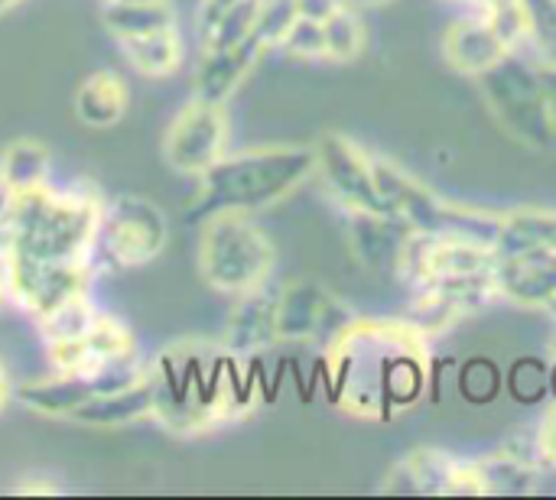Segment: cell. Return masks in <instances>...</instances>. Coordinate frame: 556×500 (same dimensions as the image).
<instances>
[{
  "label": "cell",
  "mask_w": 556,
  "mask_h": 500,
  "mask_svg": "<svg viewBox=\"0 0 556 500\" xmlns=\"http://www.w3.org/2000/svg\"><path fill=\"white\" fill-rule=\"evenodd\" d=\"M430 374V338L401 319H352L326 345L329 400L358 420L410 410Z\"/></svg>",
  "instance_id": "obj_1"
},
{
  "label": "cell",
  "mask_w": 556,
  "mask_h": 500,
  "mask_svg": "<svg viewBox=\"0 0 556 500\" xmlns=\"http://www.w3.org/2000/svg\"><path fill=\"white\" fill-rule=\"evenodd\" d=\"M153 420L179 436L205 433L218 423L241 420L257 403L254 374L225 345L179 342L150 368Z\"/></svg>",
  "instance_id": "obj_2"
},
{
  "label": "cell",
  "mask_w": 556,
  "mask_h": 500,
  "mask_svg": "<svg viewBox=\"0 0 556 500\" xmlns=\"http://www.w3.org/2000/svg\"><path fill=\"white\" fill-rule=\"evenodd\" d=\"M316 176V146L309 143H267L238 153H225L208 172L199 176L192 198V218L212 215H257Z\"/></svg>",
  "instance_id": "obj_3"
},
{
  "label": "cell",
  "mask_w": 556,
  "mask_h": 500,
  "mask_svg": "<svg viewBox=\"0 0 556 500\" xmlns=\"http://www.w3.org/2000/svg\"><path fill=\"white\" fill-rule=\"evenodd\" d=\"M104 198L81 185L55 192L49 182L16 192L10 221L16 228V251L36 260H94Z\"/></svg>",
  "instance_id": "obj_4"
},
{
  "label": "cell",
  "mask_w": 556,
  "mask_h": 500,
  "mask_svg": "<svg viewBox=\"0 0 556 500\" xmlns=\"http://www.w3.org/2000/svg\"><path fill=\"white\" fill-rule=\"evenodd\" d=\"M277 251L254 215H212L202 221L199 273L208 290L244 296L270 283Z\"/></svg>",
  "instance_id": "obj_5"
},
{
  "label": "cell",
  "mask_w": 556,
  "mask_h": 500,
  "mask_svg": "<svg viewBox=\"0 0 556 500\" xmlns=\"http://www.w3.org/2000/svg\"><path fill=\"white\" fill-rule=\"evenodd\" d=\"M375 182L384 211L410 231H476L498 241V211L469 208L440 195L391 156L375 153Z\"/></svg>",
  "instance_id": "obj_6"
},
{
  "label": "cell",
  "mask_w": 556,
  "mask_h": 500,
  "mask_svg": "<svg viewBox=\"0 0 556 500\" xmlns=\"http://www.w3.org/2000/svg\"><path fill=\"white\" fill-rule=\"evenodd\" d=\"M498 127L534 150H554V127L541 78V62L508 52L498 65L476 78Z\"/></svg>",
  "instance_id": "obj_7"
},
{
  "label": "cell",
  "mask_w": 556,
  "mask_h": 500,
  "mask_svg": "<svg viewBox=\"0 0 556 500\" xmlns=\"http://www.w3.org/2000/svg\"><path fill=\"white\" fill-rule=\"evenodd\" d=\"M498 244L476 231H410L401 257H397V277L404 283L424 286L450 277H469V273H489L495 270Z\"/></svg>",
  "instance_id": "obj_8"
},
{
  "label": "cell",
  "mask_w": 556,
  "mask_h": 500,
  "mask_svg": "<svg viewBox=\"0 0 556 500\" xmlns=\"http://www.w3.org/2000/svg\"><path fill=\"white\" fill-rule=\"evenodd\" d=\"M166 238L169 225L153 202L140 195H121L114 202H104L94 254H101V260L114 267H143L160 257Z\"/></svg>",
  "instance_id": "obj_9"
},
{
  "label": "cell",
  "mask_w": 556,
  "mask_h": 500,
  "mask_svg": "<svg viewBox=\"0 0 556 500\" xmlns=\"http://www.w3.org/2000/svg\"><path fill=\"white\" fill-rule=\"evenodd\" d=\"M228 140H231V124L225 104L192 94L166 130L163 156L176 172L199 179L228 153Z\"/></svg>",
  "instance_id": "obj_10"
},
{
  "label": "cell",
  "mask_w": 556,
  "mask_h": 500,
  "mask_svg": "<svg viewBox=\"0 0 556 500\" xmlns=\"http://www.w3.org/2000/svg\"><path fill=\"white\" fill-rule=\"evenodd\" d=\"M316 176L342 211H384L375 182V153L358 140L329 130L316 143Z\"/></svg>",
  "instance_id": "obj_11"
},
{
  "label": "cell",
  "mask_w": 556,
  "mask_h": 500,
  "mask_svg": "<svg viewBox=\"0 0 556 500\" xmlns=\"http://www.w3.org/2000/svg\"><path fill=\"white\" fill-rule=\"evenodd\" d=\"M495 299H498L495 270H489V273H469V277H450V280H437V283L414 286V296H410V306H407L404 319L424 338L433 342V338L453 332L472 312L492 306Z\"/></svg>",
  "instance_id": "obj_12"
},
{
  "label": "cell",
  "mask_w": 556,
  "mask_h": 500,
  "mask_svg": "<svg viewBox=\"0 0 556 500\" xmlns=\"http://www.w3.org/2000/svg\"><path fill=\"white\" fill-rule=\"evenodd\" d=\"M355 312L323 283L293 280L277 290V338L296 345H329Z\"/></svg>",
  "instance_id": "obj_13"
},
{
  "label": "cell",
  "mask_w": 556,
  "mask_h": 500,
  "mask_svg": "<svg viewBox=\"0 0 556 500\" xmlns=\"http://www.w3.org/2000/svg\"><path fill=\"white\" fill-rule=\"evenodd\" d=\"M495 283L498 299L515 303L521 309H544L556 306V257L547 251L518 244V241H495Z\"/></svg>",
  "instance_id": "obj_14"
},
{
  "label": "cell",
  "mask_w": 556,
  "mask_h": 500,
  "mask_svg": "<svg viewBox=\"0 0 556 500\" xmlns=\"http://www.w3.org/2000/svg\"><path fill=\"white\" fill-rule=\"evenodd\" d=\"M267 52L270 49H267V42L257 33H251L241 42H231L225 49H202V59L195 65L192 94L225 104Z\"/></svg>",
  "instance_id": "obj_15"
},
{
  "label": "cell",
  "mask_w": 556,
  "mask_h": 500,
  "mask_svg": "<svg viewBox=\"0 0 556 500\" xmlns=\"http://www.w3.org/2000/svg\"><path fill=\"white\" fill-rule=\"evenodd\" d=\"M440 49H443V62L456 72V75H466V78H479L485 75L492 65H498L508 52L502 36L476 13H463L459 20H453L440 39Z\"/></svg>",
  "instance_id": "obj_16"
},
{
  "label": "cell",
  "mask_w": 556,
  "mask_h": 500,
  "mask_svg": "<svg viewBox=\"0 0 556 500\" xmlns=\"http://www.w3.org/2000/svg\"><path fill=\"white\" fill-rule=\"evenodd\" d=\"M222 345L235 351L238 358H254L267 351L270 345H280L277 338V293L270 286H261L254 293L235 296V306L225 322Z\"/></svg>",
  "instance_id": "obj_17"
},
{
  "label": "cell",
  "mask_w": 556,
  "mask_h": 500,
  "mask_svg": "<svg viewBox=\"0 0 556 500\" xmlns=\"http://www.w3.org/2000/svg\"><path fill=\"white\" fill-rule=\"evenodd\" d=\"M345 234L355 260L371 273H397V257L410 228H404L388 211H345Z\"/></svg>",
  "instance_id": "obj_18"
},
{
  "label": "cell",
  "mask_w": 556,
  "mask_h": 500,
  "mask_svg": "<svg viewBox=\"0 0 556 500\" xmlns=\"http://www.w3.org/2000/svg\"><path fill=\"white\" fill-rule=\"evenodd\" d=\"M456 456L437 446H420L407 452L401 462L391 465L384 482L378 485L381 495H430V498H453V475Z\"/></svg>",
  "instance_id": "obj_19"
},
{
  "label": "cell",
  "mask_w": 556,
  "mask_h": 500,
  "mask_svg": "<svg viewBox=\"0 0 556 500\" xmlns=\"http://www.w3.org/2000/svg\"><path fill=\"white\" fill-rule=\"evenodd\" d=\"M72 420L81 426H130L153 420V381L147 377L127 390L101 394L91 403H85Z\"/></svg>",
  "instance_id": "obj_20"
},
{
  "label": "cell",
  "mask_w": 556,
  "mask_h": 500,
  "mask_svg": "<svg viewBox=\"0 0 556 500\" xmlns=\"http://www.w3.org/2000/svg\"><path fill=\"white\" fill-rule=\"evenodd\" d=\"M127 101H130V94H127V85L121 81V75L94 72L75 91V114L81 124L101 130V127H114L127 114Z\"/></svg>",
  "instance_id": "obj_21"
},
{
  "label": "cell",
  "mask_w": 556,
  "mask_h": 500,
  "mask_svg": "<svg viewBox=\"0 0 556 500\" xmlns=\"http://www.w3.org/2000/svg\"><path fill=\"white\" fill-rule=\"evenodd\" d=\"M104 26L117 42H124L150 33L176 29L179 20L169 0H130V3H104Z\"/></svg>",
  "instance_id": "obj_22"
},
{
  "label": "cell",
  "mask_w": 556,
  "mask_h": 500,
  "mask_svg": "<svg viewBox=\"0 0 556 500\" xmlns=\"http://www.w3.org/2000/svg\"><path fill=\"white\" fill-rule=\"evenodd\" d=\"M121 49H124V59L130 62V68L147 78H169L179 72V65L186 59V42L179 36V26L150 33L140 39H124Z\"/></svg>",
  "instance_id": "obj_23"
},
{
  "label": "cell",
  "mask_w": 556,
  "mask_h": 500,
  "mask_svg": "<svg viewBox=\"0 0 556 500\" xmlns=\"http://www.w3.org/2000/svg\"><path fill=\"white\" fill-rule=\"evenodd\" d=\"M498 241H518L556 257V208L498 211Z\"/></svg>",
  "instance_id": "obj_24"
},
{
  "label": "cell",
  "mask_w": 556,
  "mask_h": 500,
  "mask_svg": "<svg viewBox=\"0 0 556 500\" xmlns=\"http://www.w3.org/2000/svg\"><path fill=\"white\" fill-rule=\"evenodd\" d=\"M52 172L49 150L36 140H13L0 153V176L13 185V192H26L36 185H46Z\"/></svg>",
  "instance_id": "obj_25"
},
{
  "label": "cell",
  "mask_w": 556,
  "mask_h": 500,
  "mask_svg": "<svg viewBox=\"0 0 556 500\" xmlns=\"http://www.w3.org/2000/svg\"><path fill=\"white\" fill-rule=\"evenodd\" d=\"M323 26H326V52H329V62H355L365 52L368 29H365L362 13L355 10V3L339 7L332 16L323 20Z\"/></svg>",
  "instance_id": "obj_26"
},
{
  "label": "cell",
  "mask_w": 556,
  "mask_h": 500,
  "mask_svg": "<svg viewBox=\"0 0 556 500\" xmlns=\"http://www.w3.org/2000/svg\"><path fill=\"white\" fill-rule=\"evenodd\" d=\"M98 309L91 303L88 293L55 306L49 316L39 319V332H42V342H72V338H81L88 335V329L98 322Z\"/></svg>",
  "instance_id": "obj_27"
},
{
  "label": "cell",
  "mask_w": 556,
  "mask_h": 500,
  "mask_svg": "<svg viewBox=\"0 0 556 500\" xmlns=\"http://www.w3.org/2000/svg\"><path fill=\"white\" fill-rule=\"evenodd\" d=\"M469 13L482 16L508 49H525L528 46V10L525 0H472L466 7Z\"/></svg>",
  "instance_id": "obj_28"
},
{
  "label": "cell",
  "mask_w": 556,
  "mask_h": 500,
  "mask_svg": "<svg viewBox=\"0 0 556 500\" xmlns=\"http://www.w3.org/2000/svg\"><path fill=\"white\" fill-rule=\"evenodd\" d=\"M85 348H88L94 368L104 364V361H114V358H124V355H134L137 351L134 348V335L114 316H98V322L85 335Z\"/></svg>",
  "instance_id": "obj_29"
},
{
  "label": "cell",
  "mask_w": 556,
  "mask_h": 500,
  "mask_svg": "<svg viewBox=\"0 0 556 500\" xmlns=\"http://www.w3.org/2000/svg\"><path fill=\"white\" fill-rule=\"evenodd\" d=\"M528 10V46L541 65L556 68V0H525Z\"/></svg>",
  "instance_id": "obj_30"
},
{
  "label": "cell",
  "mask_w": 556,
  "mask_h": 500,
  "mask_svg": "<svg viewBox=\"0 0 556 500\" xmlns=\"http://www.w3.org/2000/svg\"><path fill=\"white\" fill-rule=\"evenodd\" d=\"M280 52H287L290 59H303V62H329L323 20L296 16V23L290 26V33L280 42Z\"/></svg>",
  "instance_id": "obj_31"
},
{
  "label": "cell",
  "mask_w": 556,
  "mask_h": 500,
  "mask_svg": "<svg viewBox=\"0 0 556 500\" xmlns=\"http://www.w3.org/2000/svg\"><path fill=\"white\" fill-rule=\"evenodd\" d=\"M534 439H538V449H541L544 465H547V469H556V407H551V410L544 413V420H541Z\"/></svg>",
  "instance_id": "obj_32"
},
{
  "label": "cell",
  "mask_w": 556,
  "mask_h": 500,
  "mask_svg": "<svg viewBox=\"0 0 556 500\" xmlns=\"http://www.w3.org/2000/svg\"><path fill=\"white\" fill-rule=\"evenodd\" d=\"M238 3H244V0H202L199 3V33L208 29L215 20H222L228 10H235Z\"/></svg>",
  "instance_id": "obj_33"
},
{
  "label": "cell",
  "mask_w": 556,
  "mask_h": 500,
  "mask_svg": "<svg viewBox=\"0 0 556 500\" xmlns=\"http://www.w3.org/2000/svg\"><path fill=\"white\" fill-rule=\"evenodd\" d=\"M345 3H352V0H296V13L309 16V20H326Z\"/></svg>",
  "instance_id": "obj_34"
},
{
  "label": "cell",
  "mask_w": 556,
  "mask_h": 500,
  "mask_svg": "<svg viewBox=\"0 0 556 500\" xmlns=\"http://www.w3.org/2000/svg\"><path fill=\"white\" fill-rule=\"evenodd\" d=\"M541 78H544V94H547V111H551V127H554V146H556V68L554 65H541Z\"/></svg>",
  "instance_id": "obj_35"
},
{
  "label": "cell",
  "mask_w": 556,
  "mask_h": 500,
  "mask_svg": "<svg viewBox=\"0 0 556 500\" xmlns=\"http://www.w3.org/2000/svg\"><path fill=\"white\" fill-rule=\"evenodd\" d=\"M59 488L52 482H42V478H29V482H20L16 485V495H55Z\"/></svg>",
  "instance_id": "obj_36"
},
{
  "label": "cell",
  "mask_w": 556,
  "mask_h": 500,
  "mask_svg": "<svg viewBox=\"0 0 556 500\" xmlns=\"http://www.w3.org/2000/svg\"><path fill=\"white\" fill-rule=\"evenodd\" d=\"M13 202H16V192H13V185L0 176V221H3V218H10Z\"/></svg>",
  "instance_id": "obj_37"
},
{
  "label": "cell",
  "mask_w": 556,
  "mask_h": 500,
  "mask_svg": "<svg viewBox=\"0 0 556 500\" xmlns=\"http://www.w3.org/2000/svg\"><path fill=\"white\" fill-rule=\"evenodd\" d=\"M16 390H13V384H10V374H7V368H3V361H0V413H3V407L10 403V397H13Z\"/></svg>",
  "instance_id": "obj_38"
},
{
  "label": "cell",
  "mask_w": 556,
  "mask_h": 500,
  "mask_svg": "<svg viewBox=\"0 0 556 500\" xmlns=\"http://www.w3.org/2000/svg\"><path fill=\"white\" fill-rule=\"evenodd\" d=\"M10 303V296H7V280H3V257H0V309Z\"/></svg>",
  "instance_id": "obj_39"
},
{
  "label": "cell",
  "mask_w": 556,
  "mask_h": 500,
  "mask_svg": "<svg viewBox=\"0 0 556 500\" xmlns=\"http://www.w3.org/2000/svg\"><path fill=\"white\" fill-rule=\"evenodd\" d=\"M355 7H388V3H394V0H352Z\"/></svg>",
  "instance_id": "obj_40"
},
{
  "label": "cell",
  "mask_w": 556,
  "mask_h": 500,
  "mask_svg": "<svg viewBox=\"0 0 556 500\" xmlns=\"http://www.w3.org/2000/svg\"><path fill=\"white\" fill-rule=\"evenodd\" d=\"M20 3H23V0H0V16H3V13H10V10H13V7H20Z\"/></svg>",
  "instance_id": "obj_41"
},
{
  "label": "cell",
  "mask_w": 556,
  "mask_h": 500,
  "mask_svg": "<svg viewBox=\"0 0 556 500\" xmlns=\"http://www.w3.org/2000/svg\"><path fill=\"white\" fill-rule=\"evenodd\" d=\"M450 3H459V7H469L472 0H450Z\"/></svg>",
  "instance_id": "obj_42"
},
{
  "label": "cell",
  "mask_w": 556,
  "mask_h": 500,
  "mask_svg": "<svg viewBox=\"0 0 556 500\" xmlns=\"http://www.w3.org/2000/svg\"><path fill=\"white\" fill-rule=\"evenodd\" d=\"M104 3H130V0H104Z\"/></svg>",
  "instance_id": "obj_43"
}]
</instances>
